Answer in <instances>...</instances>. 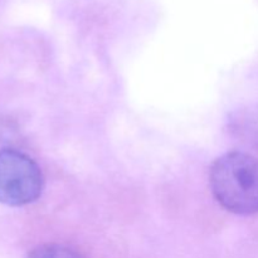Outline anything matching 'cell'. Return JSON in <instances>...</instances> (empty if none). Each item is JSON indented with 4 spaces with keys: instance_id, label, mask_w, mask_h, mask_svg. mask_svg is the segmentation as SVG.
<instances>
[{
    "instance_id": "1",
    "label": "cell",
    "mask_w": 258,
    "mask_h": 258,
    "mask_svg": "<svg viewBox=\"0 0 258 258\" xmlns=\"http://www.w3.org/2000/svg\"><path fill=\"white\" fill-rule=\"evenodd\" d=\"M209 186L226 211L238 216L258 213V159L242 151L219 156L209 169Z\"/></svg>"
},
{
    "instance_id": "2",
    "label": "cell",
    "mask_w": 258,
    "mask_h": 258,
    "mask_svg": "<svg viewBox=\"0 0 258 258\" xmlns=\"http://www.w3.org/2000/svg\"><path fill=\"white\" fill-rule=\"evenodd\" d=\"M43 174L38 164L17 149L0 150V203L23 207L33 203L43 190Z\"/></svg>"
},
{
    "instance_id": "3",
    "label": "cell",
    "mask_w": 258,
    "mask_h": 258,
    "mask_svg": "<svg viewBox=\"0 0 258 258\" xmlns=\"http://www.w3.org/2000/svg\"><path fill=\"white\" fill-rule=\"evenodd\" d=\"M228 128L232 135L244 144L258 148V106L232 113Z\"/></svg>"
},
{
    "instance_id": "4",
    "label": "cell",
    "mask_w": 258,
    "mask_h": 258,
    "mask_svg": "<svg viewBox=\"0 0 258 258\" xmlns=\"http://www.w3.org/2000/svg\"><path fill=\"white\" fill-rule=\"evenodd\" d=\"M27 258H83V256L71 247L50 243L37 247Z\"/></svg>"
}]
</instances>
